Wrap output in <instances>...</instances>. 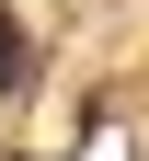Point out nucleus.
<instances>
[{
  "instance_id": "f257e3e1",
  "label": "nucleus",
  "mask_w": 149,
  "mask_h": 161,
  "mask_svg": "<svg viewBox=\"0 0 149 161\" xmlns=\"http://www.w3.org/2000/svg\"><path fill=\"white\" fill-rule=\"evenodd\" d=\"M23 92H35V35L0 12V104H23Z\"/></svg>"
}]
</instances>
